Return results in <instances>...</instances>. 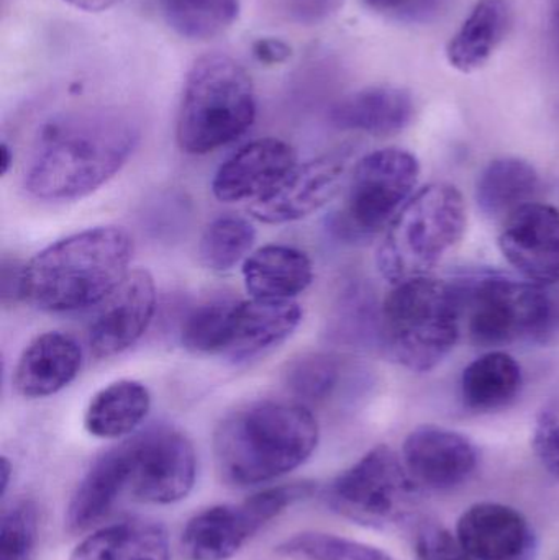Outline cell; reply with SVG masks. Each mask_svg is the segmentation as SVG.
<instances>
[{
	"mask_svg": "<svg viewBox=\"0 0 559 560\" xmlns=\"http://www.w3.org/2000/svg\"><path fill=\"white\" fill-rule=\"evenodd\" d=\"M138 140L137 124L112 108L56 115L33 141L23 186L45 202L82 199L125 166Z\"/></svg>",
	"mask_w": 559,
	"mask_h": 560,
	"instance_id": "1",
	"label": "cell"
},
{
	"mask_svg": "<svg viewBox=\"0 0 559 560\" xmlns=\"http://www.w3.org/2000/svg\"><path fill=\"white\" fill-rule=\"evenodd\" d=\"M318 423L301 401L258 400L226 415L213 433L222 482L236 489L272 482L311 459Z\"/></svg>",
	"mask_w": 559,
	"mask_h": 560,
	"instance_id": "2",
	"label": "cell"
},
{
	"mask_svg": "<svg viewBox=\"0 0 559 560\" xmlns=\"http://www.w3.org/2000/svg\"><path fill=\"white\" fill-rule=\"evenodd\" d=\"M133 240L120 226H97L53 243L23 271V300L49 313L101 305L127 278Z\"/></svg>",
	"mask_w": 559,
	"mask_h": 560,
	"instance_id": "3",
	"label": "cell"
},
{
	"mask_svg": "<svg viewBox=\"0 0 559 560\" xmlns=\"http://www.w3.org/2000/svg\"><path fill=\"white\" fill-rule=\"evenodd\" d=\"M463 312L455 283L419 278L393 285L381 308V335L391 358L410 372L433 371L462 336Z\"/></svg>",
	"mask_w": 559,
	"mask_h": 560,
	"instance_id": "4",
	"label": "cell"
},
{
	"mask_svg": "<svg viewBox=\"0 0 559 560\" xmlns=\"http://www.w3.org/2000/svg\"><path fill=\"white\" fill-rule=\"evenodd\" d=\"M256 118L255 84L232 56H200L184 82L176 140L187 154H207L238 140Z\"/></svg>",
	"mask_w": 559,
	"mask_h": 560,
	"instance_id": "5",
	"label": "cell"
},
{
	"mask_svg": "<svg viewBox=\"0 0 559 560\" xmlns=\"http://www.w3.org/2000/svg\"><path fill=\"white\" fill-rule=\"evenodd\" d=\"M466 225L465 199L455 186L422 187L387 226L376 255L381 276L393 285L427 278L462 242Z\"/></svg>",
	"mask_w": 559,
	"mask_h": 560,
	"instance_id": "6",
	"label": "cell"
},
{
	"mask_svg": "<svg viewBox=\"0 0 559 560\" xmlns=\"http://www.w3.org/2000/svg\"><path fill=\"white\" fill-rule=\"evenodd\" d=\"M453 283L469 339L479 348L494 351L521 342H541L554 332L557 305L547 287L498 272Z\"/></svg>",
	"mask_w": 559,
	"mask_h": 560,
	"instance_id": "7",
	"label": "cell"
},
{
	"mask_svg": "<svg viewBox=\"0 0 559 560\" xmlns=\"http://www.w3.org/2000/svg\"><path fill=\"white\" fill-rule=\"evenodd\" d=\"M419 490L403 457L380 444L335 477L325 502L358 525L386 528L407 515Z\"/></svg>",
	"mask_w": 559,
	"mask_h": 560,
	"instance_id": "8",
	"label": "cell"
},
{
	"mask_svg": "<svg viewBox=\"0 0 559 560\" xmlns=\"http://www.w3.org/2000/svg\"><path fill=\"white\" fill-rule=\"evenodd\" d=\"M315 482L269 487L238 505H217L197 513L180 536L187 560H230L269 522L317 493Z\"/></svg>",
	"mask_w": 559,
	"mask_h": 560,
	"instance_id": "9",
	"label": "cell"
},
{
	"mask_svg": "<svg viewBox=\"0 0 559 560\" xmlns=\"http://www.w3.org/2000/svg\"><path fill=\"white\" fill-rule=\"evenodd\" d=\"M420 163L403 148H383L361 158L348 180L341 225L350 235L370 236L387 230L417 192Z\"/></svg>",
	"mask_w": 559,
	"mask_h": 560,
	"instance_id": "10",
	"label": "cell"
},
{
	"mask_svg": "<svg viewBox=\"0 0 559 560\" xmlns=\"http://www.w3.org/2000/svg\"><path fill=\"white\" fill-rule=\"evenodd\" d=\"M120 444L127 459V493L135 502L171 505L193 492L197 457L186 434L160 424Z\"/></svg>",
	"mask_w": 559,
	"mask_h": 560,
	"instance_id": "11",
	"label": "cell"
},
{
	"mask_svg": "<svg viewBox=\"0 0 559 560\" xmlns=\"http://www.w3.org/2000/svg\"><path fill=\"white\" fill-rule=\"evenodd\" d=\"M348 161V154L331 153L295 164L269 196L249 206V212L269 225H282L312 215L340 192L347 180Z\"/></svg>",
	"mask_w": 559,
	"mask_h": 560,
	"instance_id": "12",
	"label": "cell"
},
{
	"mask_svg": "<svg viewBox=\"0 0 559 560\" xmlns=\"http://www.w3.org/2000/svg\"><path fill=\"white\" fill-rule=\"evenodd\" d=\"M499 249L505 261L541 287L559 282V210L550 203L531 202L504 220Z\"/></svg>",
	"mask_w": 559,
	"mask_h": 560,
	"instance_id": "13",
	"label": "cell"
},
{
	"mask_svg": "<svg viewBox=\"0 0 559 560\" xmlns=\"http://www.w3.org/2000/svg\"><path fill=\"white\" fill-rule=\"evenodd\" d=\"M156 310V285L144 269L128 272L124 282L101 303L89 325L92 355L107 359L133 346L150 326Z\"/></svg>",
	"mask_w": 559,
	"mask_h": 560,
	"instance_id": "14",
	"label": "cell"
},
{
	"mask_svg": "<svg viewBox=\"0 0 559 560\" xmlns=\"http://www.w3.org/2000/svg\"><path fill=\"white\" fill-rule=\"evenodd\" d=\"M403 460L417 486L452 490L475 474L479 453L465 434L436 424H422L404 441Z\"/></svg>",
	"mask_w": 559,
	"mask_h": 560,
	"instance_id": "15",
	"label": "cell"
},
{
	"mask_svg": "<svg viewBox=\"0 0 559 560\" xmlns=\"http://www.w3.org/2000/svg\"><path fill=\"white\" fill-rule=\"evenodd\" d=\"M298 164L294 148L278 138H261L240 148L212 180L220 202H258L272 192Z\"/></svg>",
	"mask_w": 559,
	"mask_h": 560,
	"instance_id": "16",
	"label": "cell"
},
{
	"mask_svg": "<svg viewBox=\"0 0 559 560\" xmlns=\"http://www.w3.org/2000/svg\"><path fill=\"white\" fill-rule=\"evenodd\" d=\"M456 538L475 560H532L537 548L527 518L502 503L469 506L459 516Z\"/></svg>",
	"mask_w": 559,
	"mask_h": 560,
	"instance_id": "17",
	"label": "cell"
},
{
	"mask_svg": "<svg viewBox=\"0 0 559 560\" xmlns=\"http://www.w3.org/2000/svg\"><path fill=\"white\" fill-rule=\"evenodd\" d=\"M81 364V346L74 338L59 331L45 332L20 355L13 387L25 398L51 397L78 377Z\"/></svg>",
	"mask_w": 559,
	"mask_h": 560,
	"instance_id": "18",
	"label": "cell"
},
{
	"mask_svg": "<svg viewBox=\"0 0 559 560\" xmlns=\"http://www.w3.org/2000/svg\"><path fill=\"white\" fill-rule=\"evenodd\" d=\"M301 322L302 308L295 300H242L225 355L233 362L265 355L282 345Z\"/></svg>",
	"mask_w": 559,
	"mask_h": 560,
	"instance_id": "19",
	"label": "cell"
},
{
	"mask_svg": "<svg viewBox=\"0 0 559 560\" xmlns=\"http://www.w3.org/2000/svg\"><path fill=\"white\" fill-rule=\"evenodd\" d=\"M416 117V102L406 89L374 85L361 89L331 107L330 120L345 131L371 137H393L406 130Z\"/></svg>",
	"mask_w": 559,
	"mask_h": 560,
	"instance_id": "20",
	"label": "cell"
},
{
	"mask_svg": "<svg viewBox=\"0 0 559 560\" xmlns=\"http://www.w3.org/2000/svg\"><path fill=\"white\" fill-rule=\"evenodd\" d=\"M127 474L121 444L98 456L69 500L65 515L66 529L75 535L101 523L121 495L127 493Z\"/></svg>",
	"mask_w": 559,
	"mask_h": 560,
	"instance_id": "21",
	"label": "cell"
},
{
	"mask_svg": "<svg viewBox=\"0 0 559 560\" xmlns=\"http://www.w3.org/2000/svg\"><path fill=\"white\" fill-rule=\"evenodd\" d=\"M512 26L509 0H478L446 45L450 66L471 74L488 65Z\"/></svg>",
	"mask_w": 559,
	"mask_h": 560,
	"instance_id": "22",
	"label": "cell"
},
{
	"mask_svg": "<svg viewBox=\"0 0 559 560\" xmlns=\"http://www.w3.org/2000/svg\"><path fill=\"white\" fill-rule=\"evenodd\" d=\"M243 280L252 299L294 300L311 287L314 266L301 249L268 245L243 262Z\"/></svg>",
	"mask_w": 559,
	"mask_h": 560,
	"instance_id": "23",
	"label": "cell"
},
{
	"mask_svg": "<svg viewBox=\"0 0 559 560\" xmlns=\"http://www.w3.org/2000/svg\"><path fill=\"white\" fill-rule=\"evenodd\" d=\"M524 387L517 359L502 349L485 352L462 374V400L475 413H494L511 407Z\"/></svg>",
	"mask_w": 559,
	"mask_h": 560,
	"instance_id": "24",
	"label": "cell"
},
{
	"mask_svg": "<svg viewBox=\"0 0 559 560\" xmlns=\"http://www.w3.org/2000/svg\"><path fill=\"white\" fill-rule=\"evenodd\" d=\"M69 560H171L170 536L161 523L128 520L92 533Z\"/></svg>",
	"mask_w": 559,
	"mask_h": 560,
	"instance_id": "25",
	"label": "cell"
},
{
	"mask_svg": "<svg viewBox=\"0 0 559 560\" xmlns=\"http://www.w3.org/2000/svg\"><path fill=\"white\" fill-rule=\"evenodd\" d=\"M540 176L534 164L522 158L505 156L491 161L476 180V203L488 219L505 220L534 202Z\"/></svg>",
	"mask_w": 559,
	"mask_h": 560,
	"instance_id": "26",
	"label": "cell"
},
{
	"mask_svg": "<svg viewBox=\"0 0 559 560\" xmlns=\"http://www.w3.org/2000/svg\"><path fill=\"white\" fill-rule=\"evenodd\" d=\"M151 408L150 390L141 382L117 381L89 401L84 427L102 440H118L133 433Z\"/></svg>",
	"mask_w": 559,
	"mask_h": 560,
	"instance_id": "27",
	"label": "cell"
},
{
	"mask_svg": "<svg viewBox=\"0 0 559 560\" xmlns=\"http://www.w3.org/2000/svg\"><path fill=\"white\" fill-rule=\"evenodd\" d=\"M160 9L167 26L193 42L217 38L240 16L238 0H160Z\"/></svg>",
	"mask_w": 559,
	"mask_h": 560,
	"instance_id": "28",
	"label": "cell"
},
{
	"mask_svg": "<svg viewBox=\"0 0 559 560\" xmlns=\"http://www.w3.org/2000/svg\"><path fill=\"white\" fill-rule=\"evenodd\" d=\"M240 302L233 296H213L197 305L183 323L184 348L194 354L225 355Z\"/></svg>",
	"mask_w": 559,
	"mask_h": 560,
	"instance_id": "29",
	"label": "cell"
},
{
	"mask_svg": "<svg viewBox=\"0 0 559 560\" xmlns=\"http://www.w3.org/2000/svg\"><path fill=\"white\" fill-rule=\"evenodd\" d=\"M256 242V230L238 215L213 220L199 243L200 262L213 272H229L245 262Z\"/></svg>",
	"mask_w": 559,
	"mask_h": 560,
	"instance_id": "30",
	"label": "cell"
},
{
	"mask_svg": "<svg viewBox=\"0 0 559 560\" xmlns=\"http://www.w3.org/2000/svg\"><path fill=\"white\" fill-rule=\"evenodd\" d=\"M341 362L334 355L305 354L289 362L282 374L286 388L302 401L328 400L341 381Z\"/></svg>",
	"mask_w": 559,
	"mask_h": 560,
	"instance_id": "31",
	"label": "cell"
},
{
	"mask_svg": "<svg viewBox=\"0 0 559 560\" xmlns=\"http://www.w3.org/2000/svg\"><path fill=\"white\" fill-rule=\"evenodd\" d=\"M276 552L305 560H394L374 546L327 533H299L278 545Z\"/></svg>",
	"mask_w": 559,
	"mask_h": 560,
	"instance_id": "32",
	"label": "cell"
},
{
	"mask_svg": "<svg viewBox=\"0 0 559 560\" xmlns=\"http://www.w3.org/2000/svg\"><path fill=\"white\" fill-rule=\"evenodd\" d=\"M38 509L32 500L13 503L0 520V560H30L38 541Z\"/></svg>",
	"mask_w": 559,
	"mask_h": 560,
	"instance_id": "33",
	"label": "cell"
},
{
	"mask_svg": "<svg viewBox=\"0 0 559 560\" xmlns=\"http://www.w3.org/2000/svg\"><path fill=\"white\" fill-rule=\"evenodd\" d=\"M532 446L541 466L559 480V394L538 411Z\"/></svg>",
	"mask_w": 559,
	"mask_h": 560,
	"instance_id": "34",
	"label": "cell"
},
{
	"mask_svg": "<svg viewBox=\"0 0 559 560\" xmlns=\"http://www.w3.org/2000/svg\"><path fill=\"white\" fill-rule=\"evenodd\" d=\"M417 560H475L458 538L436 523H423L416 535Z\"/></svg>",
	"mask_w": 559,
	"mask_h": 560,
	"instance_id": "35",
	"label": "cell"
},
{
	"mask_svg": "<svg viewBox=\"0 0 559 560\" xmlns=\"http://www.w3.org/2000/svg\"><path fill=\"white\" fill-rule=\"evenodd\" d=\"M366 9L404 22H426L442 9L443 0H361Z\"/></svg>",
	"mask_w": 559,
	"mask_h": 560,
	"instance_id": "36",
	"label": "cell"
},
{
	"mask_svg": "<svg viewBox=\"0 0 559 560\" xmlns=\"http://www.w3.org/2000/svg\"><path fill=\"white\" fill-rule=\"evenodd\" d=\"M345 0H276L281 13L299 25L312 26L325 22L343 7Z\"/></svg>",
	"mask_w": 559,
	"mask_h": 560,
	"instance_id": "37",
	"label": "cell"
},
{
	"mask_svg": "<svg viewBox=\"0 0 559 560\" xmlns=\"http://www.w3.org/2000/svg\"><path fill=\"white\" fill-rule=\"evenodd\" d=\"M0 268V296L3 305L23 300V271L25 265H20L16 259H2Z\"/></svg>",
	"mask_w": 559,
	"mask_h": 560,
	"instance_id": "38",
	"label": "cell"
},
{
	"mask_svg": "<svg viewBox=\"0 0 559 560\" xmlns=\"http://www.w3.org/2000/svg\"><path fill=\"white\" fill-rule=\"evenodd\" d=\"M253 55L266 66L282 65L291 58L292 49L288 43L278 38H259L253 43Z\"/></svg>",
	"mask_w": 559,
	"mask_h": 560,
	"instance_id": "39",
	"label": "cell"
},
{
	"mask_svg": "<svg viewBox=\"0 0 559 560\" xmlns=\"http://www.w3.org/2000/svg\"><path fill=\"white\" fill-rule=\"evenodd\" d=\"M62 2L74 7V9L82 10V12L98 13L114 9L121 0H62Z\"/></svg>",
	"mask_w": 559,
	"mask_h": 560,
	"instance_id": "40",
	"label": "cell"
},
{
	"mask_svg": "<svg viewBox=\"0 0 559 560\" xmlns=\"http://www.w3.org/2000/svg\"><path fill=\"white\" fill-rule=\"evenodd\" d=\"M13 466L5 456L0 459V497H5L12 480Z\"/></svg>",
	"mask_w": 559,
	"mask_h": 560,
	"instance_id": "41",
	"label": "cell"
},
{
	"mask_svg": "<svg viewBox=\"0 0 559 560\" xmlns=\"http://www.w3.org/2000/svg\"><path fill=\"white\" fill-rule=\"evenodd\" d=\"M0 151H2V176H5V174L9 173L10 167H12L13 153L5 141H3L2 147H0Z\"/></svg>",
	"mask_w": 559,
	"mask_h": 560,
	"instance_id": "42",
	"label": "cell"
},
{
	"mask_svg": "<svg viewBox=\"0 0 559 560\" xmlns=\"http://www.w3.org/2000/svg\"><path fill=\"white\" fill-rule=\"evenodd\" d=\"M558 30H559V15H558Z\"/></svg>",
	"mask_w": 559,
	"mask_h": 560,
	"instance_id": "43",
	"label": "cell"
}]
</instances>
